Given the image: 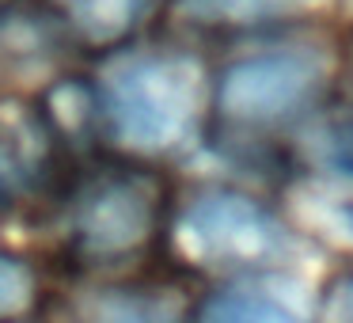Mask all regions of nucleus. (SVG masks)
Wrapping results in <instances>:
<instances>
[{"mask_svg":"<svg viewBox=\"0 0 353 323\" xmlns=\"http://www.w3.org/2000/svg\"><path fill=\"white\" fill-rule=\"evenodd\" d=\"M327 57L307 46L251 54L232 69H224L216 103L228 118L247 126L281 122L315 99V92L327 80Z\"/></svg>","mask_w":353,"mask_h":323,"instance_id":"7ed1b4c3","label":"nucleus"},{"mask_svg":"<svg viewBox=\"0 0 353 323\" xmlns=\"http://www.w3.org/2000/svg\"><path fill=\"white\" fill-rule=\"evenodd\" d=\"M156 217V198L145 179H107L77 213V236L92 255H122L145 244Z\"/></svg>","mask_w":353,"mask_h":323,"instance_id":"20e7f679","label":"nucleus"},{"mask_svg":"<svg viewBox=\"0 0 353 323\" xmlns=\"http://www.w3.org/2000/svg\"><path fill=\"white\" fill-rule=\"evenodd\" d=\"M57 4H61L65 19L77 27L80 39L107 46L137 23L148 0H57Z\"/></svg>","mask_w":353,"mask_h":323,"instance_id":"423d86ee","label":"nucleus"},{"mask_svg":"<svg viewBox=\"0 0 353 323\" xmlns=\"http://www.w3.org/2000/svg\"><path fill=\"white\" fill-rule=\"evenodd\" d=\"M319 0H183V12L201 23H259V19L292 16Z\"/></svg>","mask_w":353,"mask_h":323,"instance_id":"0eeeda50","label":"nucleus"},{"mask_svg":"<svg viewBox=\"0 0 353 323\" xmlns=\"http://www.w3.org/2000/svg\"><path fill=\"white\" fill-rule=\"evenodd\" d=\"M312 160L338 179H353V118H338L315 130Z\"/></svg>","mask_w":353,"mask_h":323,"instance_id":"6e6552de","label":"nucleus"},{"mask_svg":"<svg viewBox=\"0 0 353 323\" xmlns=\"http://www.w3.org/2000/svg\"><path fill=\"white\" fill-rule=\"evenodd\" d=\"M323 312H327L330 320H353V277H342V282L330 285Z\"/></svg>","mask_w":353,"mask_h":323,"instance_id":"9b49d317","label":"nucleus"},{"mask_svg":"<svg viewBox=\"0 0 353 323\" xmlns=\"http://www.w3.org/2000/svg\"><path fill=\"white\" fill-rule=\"evenodd\" d=\"M8 141L12 137L0 130V206H8V202L16 198V190L23 186V175H27L23 148H12Z\"/></svg>","mask_w":353,"mask_h":323,"instance_id":"9d476101","label":"nucleus"},{"mask_svg":"<svg viewBox=\"0 0 353 323\" xmlns=\"http://www.w3.org/2000/svg\"><path fill=\"white\" fill-rule=\"evenodd\" d=\"M31 293H34V277L23 262L0 255V315H12V312H23L31 304Z\"/></svg>","mask_w":353,"mask_h":323,"instance_id":"1a4fd4ad","label":"nucleus"},{"mask_svg":"<svg viewBox=\"0 0 353 323\" xmlns=\"http://www.w3.org/2000/svg\"><path fill=\"white\" fill-rule=\"evenodd\" d=\"M205 99V72L186 54L125 57L103 77L110 130L137 153H168L194 133Z\"/></svg>","mask_w":353,"mask_h":323,"instance_id":"f257e3e1","label":"nucleus"},{"mask_svg":"<svg viewBox=\"0 0 353 323\" xmlns=\"http://www.w3.org/2000/svg\"><path fill=\"white\" fill-rule=\"evenodd\" d=\"M338 228H342L345 239H353V209H342V213H338Z\"/></svg>","mask_w":353,"mask_h":323,"instance_id":"f8f14e48","label":"nucleus"},{"mask_svg":"<svg viewBox=\"0 0 353 323\" xmlns=\"http://www.w3.org/2000/svg\"><path fill=\"white\" fill-rule=\"evenodd\" d=\"M205 320L224 323H292L300 320V308L281 297L277 285H232L224 293H213L201 308Z\"/></svg>","mask_w":353,"mask_h":323,"instance_id":"39448f33","label":"nucleus"},{"mask_svg":"<svg viewBox=\"0 0 353 323\" xmlns=\"http://www.w3.org/2000/svg\"><path fill=\"white\" fill-rule=\"evenodd\" d=\"M179 247L205 266H266L292 255V232L247 194H201L179 217Z\"/></svg>","mask_w":353,"mask_h":323,"instance_id":"f03ea898","label":"nucleus"}]
</instances>
